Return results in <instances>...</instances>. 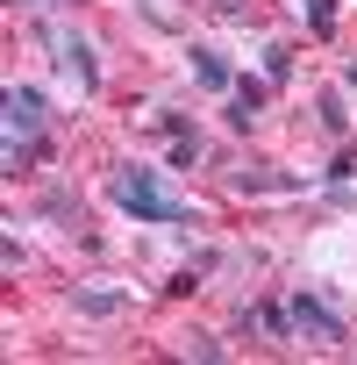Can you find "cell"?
<instances>
[{
  "instance_id": "1",
  "label": "cell",
  "mask_w": 357,
  "mask_h": 365,
  "mask_svg": "<svg viewBox=\"0 0 357 365\" xmlns=\"http://www.w3.org/2000/svg\"><path fill=\"white\" fill-rule=\"evenodd\" d=\"M107 194H114V208H129L136 222H193V208L178 201L157 172H143V165H122V172L107 179Z\"/></svg>"
},
{
  "instance_id": "2",
  "label": "cell",
  "mask_w": 357,
  "mask_h": 365,
  "mask_svg": "<svg viewBox=\"0 0 357 365\" xmlns=\"http://www.w3.org/2000/svg\"><path fill=\"white\" fill-rule=\"evenodd\" d=\"M50 51H58V65H65V72H72L86 93L100 86V65H93V43H86V36H72V29H50Z\"/></svg>"
},
{
  "instance_id": "3",
  "label": "cell",
  "mask_w": 357,
  "mask_h": 365,
  "mask_svg": "<svg viewBox=\"0 0 357 365\" xmlns=\"http://www.w3.org/2000/svg\"><path fill=\"white\" fill-rule=\"evenodd\" d=\"M43 129V93L36 86H8V136H36Z\"/></svg>"
},
{
  "instance_id": "4",
  "label": "cell",
  "mask_w": 357,
  "mask_h": 365,
  "mask_svg": "<svg viewBox=\"0 0 357 365\" xmlns=\"http://www.w3.org/2000/svg\"><path fill=\"white\" fill-rule=\"evenodd\" d=\"M293 329H307V336H321V344H343V322H336L314 294H293Z\"/></svg>"
},
{
  "instance_id": "5",
  "label": "cell",
  "mask_w": 357,
  "mask_h": 365,
  "mask_svg": "<svg viewBox=\"0 0 357 365\" xmlns=\"http://www.w3.org/2000/svg\"><path fill=\"white\" fill-rule=\"evenodd\" d=\"M193 79H201L208 93H229V86H236V72L222 65V51H193Z\"/></svg>"
},
{
  "instance_id": "6",
  "label": "cell",
  "mask_w": 357,
  "mask_h": 365,
  "mask_svg": "<svg viewBox=\"0 0 357 365\" xmlns=\"http://www.w3.org/2000/svg\"><path fill=\"white\" fill-rule=\"evenodd\" d=\"M72 301H79V315H122L129 294H122V287H79Z\"/></svg>"
},
{
  "instance_id": "7",
  "label": "cell",
  "mask_w": 357,
  "mask_h": 365,
  "mask_svg": "<svg viewBox=\"0 0 357 365\" xmlns=\"http://www.w3.org/2000/svg\"><path fill=\"white\" fill-rule=\"evenodd\" d=\"M343 122H350V115H343V93H321V129L343 136Z\"/></svg>"
},
{
  "instance_id": "8",
  "label": "cell",
  "mask_w": 357,
  "mask_h": 365,
  "mask_svg": "<svg viewBox=\"0 0 357 365\" xmlns=\"http://www.w3.org/2000/svg\"><path fill=\"white\" fill-rule=\"evenodd\" d=\"M307 22H314V36H329L336 29V0H307Z\"/></svg>"
},
{
  "instance_id": "9",
  "label": "cell",
  "mask_w": 357,
  "mask_h": 365,
  "mask_svg": "<svg viewBox=\"0 0 357 365\" xmlns=\"http://www.w3.org/2000/svg\"><path fill=\"white\" fill-rule=\"evenodd\" d=\"M265 72H272V86H286L293 79V51H265Z\"/></svg>"
},
{
  "instance_id": "10",
  "label": "cell",
  "mask_w": 357,
  "mask_h": 365,
  "mask_svg": "<svg viewBox=\"0 0 357 365\" xmlns=\"http://www.w3.org/2000/svg\"><path fill=\"white\" fill-rule=\"evenodd\" d=\"M15 8H58V0H15Z\"/></svg>"
}]
</instances>
